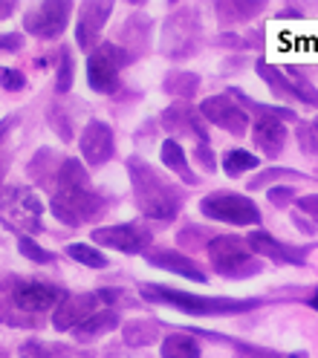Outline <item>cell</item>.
I'll list each match as a JSON object with an SVG mask.
<instances>
[{"mask_svg": "<svg viewBox=\"0 0 318 358\" xmlns=\"http://www.w3.org/2000/svg\"><path fill=\"white\" fill-rule=\"evenodd\" d=\"M127 176H130V188H133V203L142 211V217L168 222L183 211L186 191H179L171 179H165L145 159L130 156L127 159Z\"/></svg>", "mask_w": 318, "mask_h": 358, "instance_id": "cell-1", "label": "cell"}, {"mask_svg": "<svg viewBox=\"0 0 318 358\" xmlns=\"http://www.w3.org/2000/svg\"><path fill=\"white\" fill-rule=\"evenodd\" d=\"M139 292L151 303H163L171 309H179L186 315H200V318H214V315H240V312L258 309L263 301L261 298H214V295H194L186 289H171L163 283H142Z\"/></svg>", "mask_w": 318, "mask_h": 358, "instance_id": "cell-2", "label": "cell"}, {"mask_svg": "<svg viewBox=\"0 0 318 358\" xmlns=\"http://www.w3.org/2000/svg\"><path fill=\"white\" fill-rule=\"evenodd\" d=\"M206 255L212 268L220 278H229V280H243V278H255L263 272V260L252 252L246 237L237 234H217L209 240L206 245Z\"/></svg>", "mask_w": 318, "mask_h": 358, "instance_id": "cell-3", "label": "cell"}, {"mask_svg": "<svg viewBox=\"0 0 318 358\" xmlns=\"http://www.w3.org/2000/svg\"><path fill=\"white\" fill-rule=\"evenodd\" d=\"M4 295H6V306H15L18 312H29V315L50 312L67 298L61 286L47 283V280H29L20 275H6Z\"/></svg>", "mask_w": 318, "mask_h": 358, "instance_id": "cell-4", "label": "cell"}, {"mask_svg": "<svg viewBox=\"0 0 318 358\" xmlns=\"http://www.w3.org/2000/svg\"><path fill=\"white\" fill-rule=\"evenodd\" d=\"M200 38H202V27H200V12L194 6H179L177 12L168 15L165 27H163V38H159V52L183 61L191 58L200 50Z\"/></svg>", "mask_w": 318, "mask_h": 358, "instance_id": "cell-5", "label": "cell"}, {"mask_svg": "<svg viewBox=\"0 0 318 358\" xmlns=\"http://www.w3.org/2000/svg\"><path fill=\"white\" fill-rule=\"evenodd\" d=\"M136 55L122 47V43H99V47L87 55V84L93 93L110 96L119 90L122 66H127Z\"/></svg>", "mask_w": 318, "mask_h": 358, "instance_id": "cell-6", "label": "cell"}, {"mask_svg": "<svg viewBox=\"0 0 318 358\" xmlns=\"http://www.w3.org/2000/svg\"><path fill=\"white\" fill-rule=\"evenodd\" d=\"M50 211L64 226H84V222H96L107 211V199L96 191L81 188V191H55L50 199Z\"/></svg>", "mask_w": 318, "mask_h": 358, "instance_id": "cell-7", "label": "cell"}, {"mask_svg": "<svg viewBox=\"0 0 318 358\" xmlns=\"http://www.w3.org/2000/svg\"><path fill=\"white\" fill-rule=\"evenodd\" d=\"M200 214L226 226H258L261 208L249 196L235 191H214L200 199Z\"/></svg>", "mask_w": 318, "mask_h": 358, "instance_id": "cell-8", "label": "cell"}, {"mask_svg": "<svg viewBox=\"0 0 318 358\" xmlns=\"http://www.w3.org/2000/svg\"><path fill=\"white\" fill-rule=\"evenodd\" d=\"M70 15H73L70 0H43V3L27 9L24 29L41 41H55L64 35L67 24H70Z\"/></svg>", "mask_w": 318, "mask_h": 358, "instance_id": "cell-9", "label": "cell"}, {"mask_svg": "<svg viewBox=\"0 0 318 358\" xmlns=\"http://www.w3.org/2000/svg\"><path fill=\"white\" fill-rule=\"evenodd\" d=\"M200 113L209 124L232 133V136H246L249 124H252V116H249V110L232 96V93H220V96H209L202 99L200 104Z\"/></svg>", "mask_w": 318, "mask_h": 358, "instance_id": "cell-10", "label": "cell"}, {"mask_svg": "<svg viewBox=\"0 0 318 358\" xmlns=\"http://www.w3.org/2000/svg\"><path fill=\"white\" fill-rule=\"evenodd\" d=\"M93 243L104 245V249L122 252V255H145L153 240V231L145 229L142 222H116V226L93 229Z\"/></svg>", "mask_w": 318, "mask_h": 358, "instance_id": "cell-11", "label": "cell"}, {"mask_svg": "<svg viewBox=\"0 0 318 358\" xmlns=\"http://www.w3.org/2000/svg\"><path fill=\"white\" fill-rule=\"evenodd\" d=\"M4 208H6V220L15 217V226H20L24 231H43L41 226V196L29 188V185H6L4 188Z\"/></svg>", "mask_w": 318, "mask_h": 358, "instance_id": "cell-12", "label": "cell"}, {"mask_svg": "<svg viewBox=\"0 0 318 358\" xmlns=\"http://www.w3.org/2000/svg\"><path fill=\"white\" fill-rule=\"evenodd\" d=\"M163 127L171 133V136H188L194 139L197 145H209V127H206V119L197 107H191L188 101H177L171 107H165L163 113Z\"/></svg>", "mask_w": 318, "mask_h": 358, "instance_id": "cell-13", "label": "cell"}, {"mask_svg": "<svg viewBox=\"0 0 318 358\" xmlns=\"http://www.w3.org/2000/svg\"><path fill=\"white\" fill-rule=\"evenodd\" d=\"M78 150L84 156V162L87 165H104L113 159V153H116V139H113V127L102 119H90L81 130V136H78Z\"/></svg>", "mask_w": 318, "mask_h": 358, "instance_id": "cell-14", "label": "cell"}, {"mask_svg": "<svg viewBox=\"0 0 318 358\" xmlns=\"http://www.w3.org/2000/svg\"><path fill=\"white\" fill-rule=\"evenodd\" d=\"M113 15V3L110 0H84L78 6V24H76V43L81 50L93 52L99 47V35L104 29V24Z\"/></svg>", "mask_w": 318, "mask_h": 358, "instance_id": "cell-15", "label": "cell"}, {"mask_svg": "<svg viewBox=\"0 0 318 358\" xmlns=\"http://www.w3.org/2000/svg\"><path fill=\"white\" fill-rule=\"evenodd\" d=\"M249 245L258 257H266L278 266H304L307 255H310V245H289L281 243L278 237H272L269 231H249Z\"/></svg>", "mask_w": 318, "mask_h": 358, "instance_id": "cell-16", "label": "cell"}, {"mask_svg": "<svg viewBox=\"0 0 318 358\" xmlns=\"http://www.w3.org/2000/svg\"><path fill=\"white\" fill-rule=\"evenodd\" d=\"M99 306V292H81V295H67L53 309V327L58 332H73L81 321H87Z\"/></svg>", "mask_w": 318, "mask_h": 358, "instance_id": "cell-17", "label": "cell"}, {"mask_svg": "<svg viewBox=\"0 0 318 358\" xmlns=\"http://www.w3.org/2000/svg\"><path fill=\"white\" fill-rule=\"evenodd\" d=\"M145 263L156 266V268H165L171 275H179L191 283H209V275L197 260H191L188 255L177 252V249H148L145 252Z\"/></svg>", "mask_w": 318, "mask_h": 358, "instance_id": "cell-18", "label": "cell"}, {"mask_svg": "<svg viewBox=\"0 0 318 358\" xmlns=\"http://www.w3.org/2000/svg\"><path fill=\"white\" fill-rule=\"evenodd\" d=\"M252 142L263 156L278 159L284 145H286V124L275 116H258L255 127H252Z\"/></svg>", "mask_w": 318, "mask_h": 358, "instance_id": "cell-19", "label": "cell"}, {"mask_svg": "<svg viewBox=\"0 0 318 358\" xmlns=\"http://www.w3.org/2000/svg\"><path fill=\"white\" fill-rule=\"evenodd\" d=\"M122 327V315L116 309H102V312H93L87 321H81L76 329H73V338L78 344H93L96 338H102V335L113 332Z\"/></svg>", "mask_w": 318, "mask_h": 358, "instance_id": "cell-20", "label": "cell"}, {"mask_svg": "<svg viewBox=\"0 0 318 358\" xmlns=\"http://www.w3.org/2000/svg\"><path fill=\"white\" fill-rule=\"evenodd\" d=\"M263 6H266L263 0H217L214 12L220 17V24L235 27V24H246V20H252L255 15H261Z\"/></svg>", "mask_w": 318, "mask_h": 358, "instance_id": "cell-21", "label": "cell"}, {"mask_svg": "<svg viewBox=\"0 0 318 358\" xmlns=\"http://www.w3.org/2000/svg\"><path fill=\"white\" fill-rule=\"evenodd\" d=\"M61 165H64V159H58V156H55V150H50V148H41V150L32 156V162L27 165V173L35 179L38 185L50 188L53 182L58 185V173H61Z\"/></svg>", "mask_w": 318, "mask_h": 358, "instance_id": "cell-22", "label": "cell"}, {"mask_svg": "<svg viewBox=\"0 0 318 358\" xmlns=\"http://www.w3.org/2000/svg\"><path fill=\"white\" fill-rule=\"evenodd\" d=\"M20 358H93V352H81V350H73L67 344H47V341H38V338H29L20 344L18 350Z\"/></svg>", "mask_w": 318, "mask_h": 358, "instance_id": "cell-23", "label": "cell"}, {"mask_svg": "<svg viewBox=\"0 0 318 358\" xmlns=\"http://www.w3.org/2000/svg\"><path fill=\"white\" fill-rule=\"evenodd\" d=\"M159 159H163V165H165L168 171H174L179 179H183L186 185H197V176H194V171H191V165H188V159H186V150H183V145H179L177 139H165V142H163Z\"/></svg>", "mask_w": 318, "mask_h": 358, "instance_id": "cell-24", "label": "cell"}, {"mask_svg": "<svg viewBox=\"0 0 318 358\" xmlns=\"http://www.w3.org/2000/svg\"><path fill=\"white\" fill-rule=\"evenodd\" d=\"M255 70H258V76H261V78L269 84V90H272V93H275L278 99H284V101H295V87H292L289 76L281 70V66L269 64L266 58H258Z\"/></svg>", "mask_w": 318, "mask_h": 358, "instance_id": "cell-25", "label": "cell"}, {"mask_svg": "<svg viewBox=\"0 0 318 358\" xmlns=\"http://www.w3.org/2000/svg\"><path fill=\"white\" fill-rule=\"evenodd\" d=\"M159 355L163 358H200L202 347L188 332H171L163 341V347H159Z\"/></svg>", "mask_w": 318, "mask_h": 358, "instance_id": "cell-26", "label": "cell"}, {"mask_svg": "<svg viewBox=\"0 0 318 358\" xmlns=\"http://www.w3.org/2000/svg\"><path fill=\"white\" fill-rule=\"evenodd\" d=\"M163 90L168 96H177V99H194L197 96V90H200V76L191 73V70H171L163 81Z\"/></svg>", "mask_w": 318, "mask_h": 358, "instance_id": "cell-27", "label": "cell"}, {"mask_svg": "<svg viewBox=\"0 0 318 358\" xmlns=\"http://www.w3.org/2000/svg\"><path fill=\"white\" fill-rule=\"evenodd\" d=\"M122 338L127 347H148L159 338V324L156 321H127L122 324Z\"/></svg>", "mask_w": 318, "mask_h": 358, "instance_id": "cell-28", "label": "cell"}, {"mask_svg": "<svg viewBox=\"0 0 318 358\" xmlns=\"http://www.w3.org/2000/svg\"><path fill=\"white\" fill-rule=\"evenodd\" d=\"M119 35L127 41V47L133 43L136 47V55H139L145 47H148V35H151V20L145 15H130L125 20V27L119 29Z\"/></svg>", "mask_w": 318, "mask_h": 358, "instance_id": "cell-29", "label": "cell"}, {"mask_svg": "<svg viewBox=\"0 0 318 358\" xmlns=\"http://www.w3.org/2000/svg\"><path fill=\"white\" fill-rule=\"evenodd\" d=\"M90 188V176L78 159H64L58 173V191H81Z\"/></svg>", "mask_w": 318, "mask_h": 358, "instance_id": "cell-30", "label": "cell"}, {"mask_svg": "<svg viewBox=\"0 0 318 358\" xmlns=\"http://www.w3.org/2000/svg\"><path fill=\"white\" fill-rule=\"evenodd\" d=\"M258 165H261V159L255 153H249V150L235 148V150L223 153V171H226V176H243L246 171H255Z\"/></svg>", "mask_w": 318, "mask_h": 358, "instance_id": "cell-31", "label": "cell"}, {"mask_svg": "<svg viewBox=\"0 0 318 358\" xmlns=\"http://www.w3.org/2000/svg\"><path fill=\"white\" fill-rule=\"evenodd\" d=\"M73 78H76V64H73V52L61 47L58 52V66H55V93L67 96L73 90Z\"/></svg>", "mask_w": 318, "mask_h": 358, "instance_id": "cell-32", "label": "cell"}, {"mask_svg": "<svg viewBox=\"0 0 318 358\" xmlns=\"http://www.w3.org/2000/svg\"><path fill=\"white\" fill-rule=\"evenodd\" d=\"M67 257L87 266V268H104L107 266V257L96 249V245H87V243H70L67 245Z\"/></svg>", "mask_w": 318, "mask_h": 358, "instance_id": "cell-33", "label": "cell"}, {"mask_svg": "<svg viewBox=\"0 0 318 358\" xmlns=\"http://www.w3.org/2000/svg\"><path fill=\"white\" fill-rule=\"evenodd\" d=\"M284 73L289 76V81L295 87V101H304L310 107H318V90L307 81V76L298 70V66H284Z\"/></svg>", "mask_w": 318, "mask_h": 358, "instance_id": "cell-34", "label": "cell"}, {"mask_svg": "<svg viewBox=\"0 0 318 358\" xmlns=\"http://www.w3.org/2000/svg\"><path fill=\"white\" fill-rule=\"evenodd\" d=\"M18 252L24 255L27 260H32V263H38V266H50L53 260H55V255L53 252H47L43 245H38L32 237H27V234H20L18 237Z\"/></svg>", "mask_w": 318, "mask_h": 358, "instance_id": "cell-35", "label": "cell"}, {"mask_svg": "<svg viewBox=\"0 0 318 358\" xmlns=\"http://www.w3.org/2000/svg\"><path fill=\"white\" fill-rule=\"evenodd\" d=\"M295 142H298V148L307 156L318 159V122H301L298 133H295Z\"/></svg>", "mask_w": 318, "mask_h": 358, "instance_id": "cell-36", "label": "cell"}, {"mask_svg": "<svg viewBox=\"0 0 318 358\" xmlns=\"http://www.w3.org/2000/svg\"><path fill=\"white\" fill-rule=\"evenodd\" d=\"M278 179H310V176L301 173V171H292V168H269V171L258 173L252 182H249V188L258 191V188H263V185H269V182H278Z\"/></svg>", "mask_w": 318, "mask_h": 358, "instance_id": "cell-37", "label": "cell"}, {"mask_svg": "<svg viewBox=\"0 0 318 358\" xmlns=\"http://www.w3.org/2000/svg\"><path fill=\"white\" fill-rule=\"evenodd\" d=\"M266 196H269V203L275 206V208H289L295 199H298V194H295L292 185H272V188L266 191Z\"/></svg>", "mask_w": 318, "mask_h": 358, "instance_id": "cell-38", "label": "cell"}, {"mask_svg": "<svg viewBox=\"0 0 318 358\" xmlns=\"http://www.w3.org/2000/svg\"><path fill=\"white\" fill-rule=\"evenodd\" d=\"M50 124H53V130H55L58 136H61V142H70V139H73L70 122H67L64 110H58V104H53V107H50Z\"/></svg>", "mask_w": 318, "mask_h": 358, "instance_id": "cell-39", "label": "cell"}, {"mask_svg": "<svg viewBox=\"0 0 318 358\" xmlns=\"http://www.w3.org/2000/svg\"><path fill=\"white\" fill-rule=\"evenodd\" d=\"M232 358H286L275 350H266V347H255V344H237Z\"/></svg>", "mask_w": 318, "mask_h": 358, "instance_id": "cell-40", "label": "cell"}, {"mask_svg": "<svg viewBox=\"0 0 318 358\" xmlns=\"http://www.w3.org/2000/svg\"><path fill=\"white\" fill-rule=\"evenodd\" d=\"M194 162L206 171V173H214L217 171V159H214V150L212 145H197L194 148Z\"/></svg>", "mask_w": 318, "mask_h": 358, "instance_id": "cell-41", "label": "cell"}, {"mask_svg": "<svg viewBox=\"0 0 318 358\" xmlns=\"http://www.w3.org/2000/svg\"><path fill=\"white\" fill-rule=\"evenodd\" d=\"M4 90L6 93H20V90H27L24 73L15 70V66H4Z\"/></svg>", "mask_w": 318, "mask_h": 358, "instance_id": "cell-42", "label": "cell"}, {"mask_svg": "<svg viewBox=\"0 0 318 358\" xmlns=\"http://www.w3.org/2000/svg\"><path fill=\"white\" fill-rule=\"evenodd\" d=\"M295 211L310 217L312 222H318V194H307V196H298L295 199Z\"/></svg>", "mask_w": 318, "mask_h": 358, "instance_id": "cell-43", "label": "cell"}, {"mask_svg": "<svg viewBox=\"0 0 318 358\" xmlns=\"http://www.w3.org/2000/svg\"><path fill=\"white\" fill-rule=\"evenodd\" d=\"M0 43H4V52H20L24 50V35L20 32H6L4 38H0Z\"/></svg>", "mask_w": 318, "mask_h": 358, "instance_id": "cell-44", "label": "cell"}, {"mask_svg": "<svg viewBox=\"0 0 318 358\" xmlns=\"http://www.w3.org/2000/svg\"><path fill=\"white\" fill-rule=\"evenodd\" d=\"M292 220H295V226H298L304 234H315L318 231V222H312V220H307L304 214H298V211H295L292 214Z\"/></svg>", "mask_w": 318, "mask_h": 358, "instance_id": "cell-45", "label": "cell"}, {"mask_svg": "<svg viewBox=\"0 0 318 358\" xmlns=\"http://www.w3.org/2000/svg\"><path fill=\"white\" fill-rule=\"evenodd\" d=\"M122 298H127V292H122V289H99V301L102 303H116Z\"/></svg>", "mask_w": 318, "mask_h": 358, "instance_id": "cell-46", "label": "cell"}, {"mask_svg": "<svg viewBox=\"0 0 318 358\" xmlns=\"http://www.w3.org/2000/svg\"><path fill=\"white\" fill-rule=\"evenodd\" d=\"M278 17H301V12H298V9H284Z\"/></svg>", "mask_w": 318, "mask_h": 358, "instance_id": "cell-47", "label": "cell"}, {"mask_svg": "<svg viewBox=\"0 0 318 358\" xmlns=\"http://www.w3.org/2000/svg\"><path fill=\"white\" fill-rule=\"evenodd\" d=\"M286 358H310V355H307V352H304V350H298V352H289V355H286Z\"/></svg>", "mask_w": 318, "mask_h": 358, "instance_id": "cell-48", "label": "cell"}, {"mask_svg": "<svg viewBox=\"0 0 318 358\" xmlns=\"http://www.w3.org/2000/svg\"><path fill=\"white\" fill-rule=\"evenodd\" d=\"M12 9H15V6H12L9 0H6V3H4V17H9V15H12Z\"/></svg>", "mask_w": 318, "mask_h": 358, "instance_id": "cell-49", "label": "cell"}, {"mask_svg": "<svg viewBox=\"0 0 318 358\" xmlns=\"http://www.w3.org/2000/svg\"><path fill=\"white\" fill-rule=\"evenodd\" d=\"M310 306H312V309H318V292H315V295L310 298Z\"/></svg>", "mask_w": 318, "mask_h": 358, "instance_id": "cell-50", "label": "cell"}]
</instances>
